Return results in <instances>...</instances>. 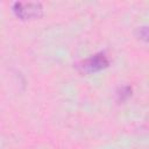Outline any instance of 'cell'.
Instances as JSON below:
<instances>
[{
	"instance_id": "6da1fadb",
	"label": "cell",
	"mask_w": 149,
	"mask_h": 149,
	"mask_svg": "<svg viewBox=\"0 0 149 149\" xmlns=\"http://www.w3.org/2000/svg\"><path fill=\"white\" fill-rule=\"evenodd\" d=\"M109 66V59L105 52H97L76 64L77 70L81 74H92L102 71Z\"/></svg>"
},
{
	"instance_id": "7a4b0ae2",
	"label": "cell",
	"mask_w": 149,
	"mask_h": 149,
	"mask_svg": "<svg viewBox=\"0 0 149 149\" xmlns=\"http://www.w3.org/2000/svg\"><path fill=\"white\" fill-rule=\"evenodd\" d=\"M13 13L22 21L37 20L43 16V6L41 2L16 1L13 3Z\"/></svg>"
},
{
	"instance_id": "3957f363",
	"label": "cell",
	"mask_w": 149,
	"mask_h": 149,
	"mask_svg": "<svg viewBox=\"0 0 149 149\" xmlns=\"http://www.w3.org/2000/svg\"><path fill=\"white\" fill-rule=\"evenodd\" d=\"M132 86L129 85H123V86H120L118 90H116V100L119 102H123L126 101L127 99H129L132 97Z\"/></svg>"
},
{
	"instance_id": "277c9868",
	"label": "cell",
	"mask_w": 149,
	"mask_h": 149,
	"mask_svg": "<svg viewBox=\"0 0 149 149\" xmlns=\"http://www.w3.org/2000/svg\"><path fill=\"white\" fill-rule=\"evenodd\" d=\"M135 34H136L137 38L149 43V26H141V27H139L136 29Z\"/></svg>"
}]
</instances>
